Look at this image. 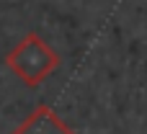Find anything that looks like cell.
<instances>
[{"label":"cell","mask_w":147,"mask_h":134,"mask_svg":"<svg viewBox=\"0 0 147 134\" xmlns=\"http://www.w3.org/2000/svg\"><path fill=\"white\" fill-rule=\"evenodd\" d=\"M5 67H8L26 88H39V85L59 67V54H57L39 34H26V36L5 54Z\"/></svg>","instance_id":"6da1fadb"},{"label":"cell","mask_w":147,"mask_h":134,"mask_svg":"<svg viewBox=\"0 0 147 134\" xmlns=\"http://www.w3.org/2000/svg\"><path fill=\"white\" fill-rule=\"evenodd\" d=\"M10 134H75L49 106H36Z\"/></svg>","instance_id":"7a4b0ae2"}]
</instances>
